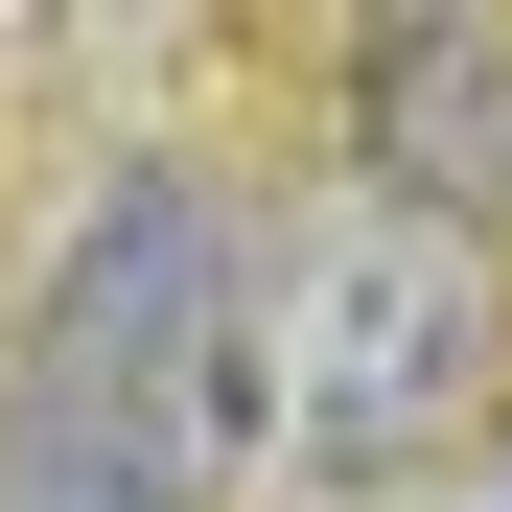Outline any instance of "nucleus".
Returning <instances> with one entry per match:
<instances>
[{
  "mask_svg": "<svg viewBox=\"0 0 512 512\" xmlns=\"http://www.w3.org/2000/svg\"><path fill=\"white\" fill-rule=\"evenodd\" d=\"M512 350V280H489V233L443 210H303L280 256H256V443L326 466V489H373L419 443H466V396Z\"/></svg>",
  "mask_w": 512,
  "mask_h": 512,
  "instance_id": "nucleus-1",
  "label": "nucleus"
},
{
  "mask_svg": "<svg viewBox=\"0 0 512 512\" xmlns=\"http://www.w3.org/2000/svg\"><path fill=\"white\" fill-rule=\"evenodd\" d=\"M24 373L94 396L163 512H210L256 466V210L210 187V163H117L94 233H70V280H47V350Z\"/></svg>",
  "mask_w": 512,
  "mask_h": 512,
  "instance_id": "nucleus-2",
  "label": "nucleus"
},
{
  "mask_svg": "<svg viewBox=\"0 0 512 512\" xmlns=\"http://www.w3.org/2000/svg\"><path fill=\"white\" fill-rule=\"evenodd\" d=\"M350 163H373V210L489 233V187H512V24H466V0L373 24L350 47Z\"/></svg>",
  "mask_w": 512,
  "mask_h": 512,
  "instance_id": "nucleus-3",
  "label": "nucleus"
},
{
  "mask_svg": "<svg viewBox=\"0 0 512 512\" xmlns=\"http://www.w3.org/2000/svg\"><path fill=\"white\" fill-rule=\"evenodd\" d=\"M0 512H163V489L117 466V419H94V396H47V373H24V396H0Z\"/></svg>",
  "mask_w": 512,
  "mask_h": 512,
  "instance_id": "nucleus-4",
  "label": "nucleus"
}]
</instances>
